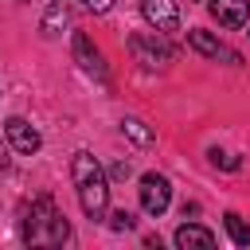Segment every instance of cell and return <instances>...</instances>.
<instances>
[{"label": "cell", "mask_w": 250, "mask_h": 250, "mask_svg": "<svg viewBox=\"0 0 250 250\" xmlns=\"http://www.w3.org/2000/svg\"><path fill=\"white\" fill-rule=\"evenodd\" d=\"M4 133H8V145H12L16 152H23V156L39 152V145H43L39 129H35L31 121H23V117H8V121H4Z\"/></svg>", "instance_id": "277c9868"}, {"label": "cell", "mask_w": 250, "mask_h": 250, "mask_svg": "<svg viewBox=\"0 0 250 250\" xmlns=\"http://www.w3.org/2000/svg\"><path fill=\"white\" fill-rule=\"evenodd\" d=\"M211 160L223 164V168H238V160H234V156H223V152H211Z\"/></svg>", "instance_id": "e0dca14e"}, {"label": "cell", "mask_w": 250, "mask_h": 250, "mask_svg": "<svg viewBox=\"0 0 250 250\" xmlns=\"http://www.w3.org/2000/svg\"><path fill=\"white\" fill-rule=\"evenodd\" d=\"M188 43H191V51H199L203 59H219V55H227V51L219 47V39H215L211 31H199V27L188 31ZM227 59H234V55H227Z\"/></svg>", "instance_id": "30bf717a"}, {"label": "cell", "mask_w": 250, "mask_h": 250, "mask_svg": "<svg viewBox=\"0 0 250 250\" xmlns=\"http://www.w3.org/2000/svg\"><path fill=\"white\" fill-rule=\"evenodd\" d=\"M86 8H90L94 16H105V12L113 8V0H86Z\"/></svg>", "instance_id": "2e32d148"}, {"label": "cell", "mask_w": 250, "mask_h": 250, "mask_svg": "<svg viewBox=\"0 0 250 250\" xmlns=\"http://www.w3.org/2000/svg\"><path fill=\"white\" fill-rule=\"evenodd\" d=\"M59 23H62V27L70 23V4H66V0H55V4L47 8V16H43V31H47V35H59Z\"/></svg>", "instance_id": "7c38bea8"}, {"label": "cell", "mask_w": 250, "mask_h": 250, "mask_svg": "<svg viewBox=\"0 0 250 250\" xmlns=\"http://www.w3.org/2000/svg\"><path fill=\"white\" fill-rule=\"evenodd\" d=\"M137 191H141V207H145L148 215H164L168 203H172V184H168L164 176H156V172H145Z\"/></svg>", "instance_id": "3957f363"}, {"label": "cell", "mask_w": 250, "mask_h": 250, "mask_svg": "<svg viewBox=\"0 0 250 250\" xmlns=\"http://www.w3.org/2000/svg\"><path fill=\"white\" fill-rule=\"evenodd\" d=\"M207 8L223 27H246L250 20V0H211Z\"/></svg>", "instance_id": "52a82bcc"}, {"label": "cell", "mask_w": 250, "mask_h": 250, "mask_svg": "<svg viewBox=\"0 0 250 250\" xmlns=\"http://www.w3.org/2000/svg\"><path fill=\"white\" fill-rule=\"evenodd\" d=\"M129 47H133V51H137V59H141V62H148V66H156V62H168V59H172V51H168L156 35H133V39H129Z\"/></svg>", "instance_id": "ba28073f"}, {"label": "cell", "mask_w": 250, "mask_h": 250, "mask_svg": "<svg viewBox=\"0 0 250 250\" xmlns=\"http://www.w3.org/2000/svg\"><path fill=\"white\" fill-rule=\"evenodd\" d=\"M141 12H145V20H148L156 31H176V27H180V8H176V0H145Z\"/></svg>", "instance_id": "5b68a950"}, {"label": "cell", "mask_w": 250, "mask_h": 250, "mask_svg": "<svg viewBox=\"0 0 250 250\" xmlns=\"http://www.w3.org/2000/svg\"><path fill=\"white\" fill-rule=\"evenodd\" d=\"M121 133H125L133 145H141V148H148V145L156 141V133H152V129H148L141 117H125V121H121Z\"/></svg>", "instance_id": "8fae6325"}, {"label": "cell", "mask_w": 250, "mask_h": 250, "mask_svg": "<svg viewBox=\"0 0 250 250\" xmlns=\"http://www.w3.org/2000/svg\"><path fill=\"white\" fill-rule=\"evenodd\" d=\"M176 246L180 250H211L215 246V234L207 227H199V223H184L176 230Z\"/></svg>", "instance_id": "9c48e42d"}, {"label": "cell", "mask_w": 250, "mask_h": 250, "mask_svg": "<svg viewBox=\"0 0 250 250\" xmlns=\"http://www.w3.org/2000/svg\"><path fill=\"white\" fill-rule=\"evenodd\" d=\"M70 176H74V188H78V203H82V211H86L90 219H102L105 207H109V184H105L102 164H98L90 152H74Z\"/></svg>", "instance_id": "6da1fadb"}, {"label": "cell", "mask_w": 250, "mask_h": 250, "mask_svg": "<svg viewBox=\"0 0 250 250\" xmlns=\"http://www.w3.org/2000/svg\"><path fill=\"white\" fill-rule=\"evenodd\" d=\"M8 164H12V160H8V148L0 145V168H8Z\"/></svg>", "instance_id": "ac0fdd59"}, {"label": "cell", "mask_w": 250, "mask_h": 250, "mask_svg": "<svg viewBox=\"0 0 250 250\" xmlns=\"http://www.w3.org/2000/svg\"><path fill=\"white\" fill-rule=\"evenodd\" d=\"M227 230H230V238H234L238 246H250V227L242 223V215H234V211H227Z\"/></svg>", "instance_id": "4fadbf2b"}, {"label": "cell", "mask_w": 250, "mask_h": 250, "mask_svg": "<svg viewBox=\"0 0 250 250\" xmlns=\"http://www.w3.org/2000/svg\"><path fill=\"white\" fill-rule=\"evenodd\" d=\"M74 62H78L86 74H94V78H105V62H102V51L90 43V35H86V31H74Z\"/></svg>", "instance_id": "8992f818"}, {"label": "cell", "mask_w": 250, "mask_h": 250, "mask_svg": "<svg viewBox=\"0 0 250 250\" xmlns=\"http://www.w3.org/2000/svg\"><path fill=\"white\" fill-rule=\"evenodd\" d=\"M109 219H113V223H109V227H113V230H133V223H137V219H133V215H129V211H113V215H109Z\"/></svg>", "instance_id": "5bb4252c"}, {"label": "cell", "mask_w": 250, "mask_h": 250, "mask_svg": "<svg viewBox=\"0 0 250 250\" xmlns=\"http://www.w3.org/2000/svg\"><path fill=\"white\" fill-rule=\"evenodd\" d=\"M23 238L27 242H51V246H59V242L70 238V227L51 207V199H35L31 207H23Z\"/></svg>", "instance_id": "7a4b0ae2"}, {"label": "cell", "mask_w": 250, "mask_h": 250, "mask_svg": "<svg viewBox=\"0 0 250 250\" xmlns=\"http://www.w3.org/2000/svg\"><path fill=\"white\" fill-rule=\"evenodd\" d=\"M109 172H113V180H129V176H133V168H129V160H117V164H113Z\"/></svg>", "instance_id": "9a60e30c"}]
</instances>
